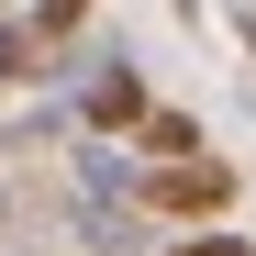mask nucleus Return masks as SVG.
Segmentation results:
<instances>
[{"mask_svg": "<svg viewBox=\"0 0 256 256\" xmlns=\"http://www.w3.org/2000/svg\"><path fill=\"white\" fill-rule=\"evenodd\" d=\"M234 200V167L223 156H190V167H145V212H178V223H212Z\"/></svg>", "mask_w": 256, "mask_h": 256, "instance_id": "f257e3e1", "label": "nucleus"}, {"mask_svg": "<svg viewBox=\"0 0 256 256\" xmlns=\"http://www.w3.org/2000/svg\"><path fill=\"white\" fill-rule=\"evenodd\" d=\"M156 100H145V78L134 67H90V90H78V122H90V134H134Z\"/></svg>", "mask_w": 256, "mask_h": 256, "instance_id": "f03ea898", "label": "nucleus"}, {"mask_svg": "<svg viewBox=\"0 0 256 256\" xmlns=\"http://www.w3.org/2000/svg\"><path fill=\"white\" fill-rule=\"evenodd\" d=\"M134 156H145V167H190V156H200V122H190V112H145V122H134Z\"/></svg>", "mask_w": 256, "mask_h": 256, "instance_id": "7ed1b4c3", "label": "nucleus"}, {"mask_svg": "<svg viewBox=\"0 0 256 256\" xmlns=\"http://www.w3.org/2000/svg\"><path fill=\"white\" fill-rule=\"evenodd\" d=\"M178 256H256V245H245V234H190Z\"/></svg>", "mask_w": 256, "mask_h": 256, "instance_id": "20e7f679", "label": "nucleus"}, {"mask_svg": "<svg viewBox=\"0 0 256 256\" xmlns=\"http://www.w3.org/2000/svg\"><path fill=\"white\" fill-rule=\"evenodd\" d=\"M245 45H256V22H245Z\"/></svg>", "mask_w": 256, "mask_h": 256, "instance_id": "39448f33", "label": "nucleus"}]
</instances>
